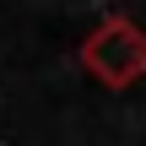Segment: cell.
<instances>
[{"label": "cell", "mask_w": 146, "mask_h": 146, "mask_svg": "<svg viewBox=\"0 0 146 146\" xmlns=\"http://www.w3.org/2000/svg\"><path fill=\"white\" fill-rule=\"evenodd\" d=\"M81 65L103 81V87H130L146 76V33L125 16H108L87 43H81Z\"/></svg>", "instance_id": "1"}]
</instances>
